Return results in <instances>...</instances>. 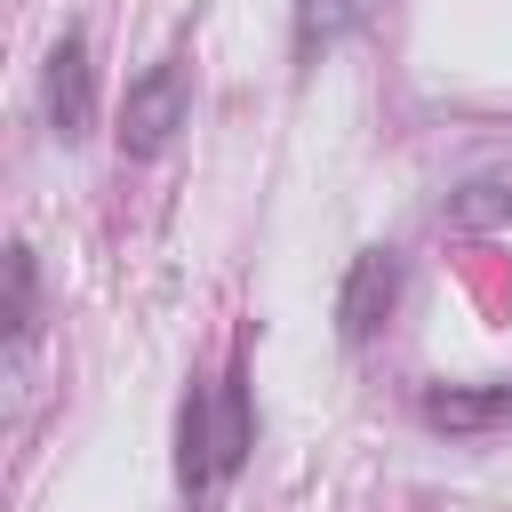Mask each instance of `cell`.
Instances as JSON below:
<instances>
[{"mask_svg":"<svg viewBox=\"0 0 512 512\" xmlns=\"http://www.w3.org/2000/svg\"><path fill=\"white\" fill-rule=\"evenodd\" d=\"M400 304V256L392 248H360L344 264V288H336V336L344 344H368Z\"/></svg>","mask_w":512,"mask_h":512,"instance_id":"4","label":"cell"},{"mask_svg":"<svg viewBox=\"0 0 512 512\" xmlns=\"http://www.w3.org/2000/svg\"><path fill=\"white\" fill-rule=\"evenodd\" d=\"M184 120H192V64L184 56L144 64L128 80V104H120V160H160Z\"/></svg>","mask_w":512,"mask_h":512,"instance_id":"2","label":"cell"},{"mask_svg":"<svg viewBox=\"0 0 512 512\" xmlns=\"http://www.w3.org/2000/svg\"><path fill=\"white\" fill-rule=\"evenodd\" d=\"M40 328V264L24 240H8V344H32Z\"/></svg>","mask_w":512,"mask_h":512,"instance_id":"6","label":"cell"},{"mask_svg":"<svg viewBox=\"0 0 512 512\" xmlns=\"http://www.w3.org/2000/svg\"><path fill=\"white\" fill-rule=\"evenodd\" d=\"M248 448H256V400H248V352H232V368L208 384L192 376L184 400H176V488L184 504H216L240 472H248Z\"/></svg>","mask_w":512,"mask_h":512,"instance_id":"1","label":"cell"},{"mask_svg":"<svg viewBox=\"0 0 512 512\" xmlns=\"http://www.w3.org/2000/svg\"><path fill=\"white\" fill-rule=\"evenodd\" d=\"M40 112L56 144H80L96 128V64H88V32H64L40 64Z\"/></svg>","mask_w":512,"mask_h":512,"instance_id":"3","label":"cell"},{"mask_svg":"<svg viewBox=\"0 0 512 512\" xmlns=\"http://www.w3.org/2000/svg\"><path fill=\"white\" fill-rule=\"evenodd\" d=\"M352 24H360V0H296V72L320 64Z\"/></svg>","mask_w":512,"mask_h":512,"instance_id":"5","label":"cell"},{"mask_svg":"<svg viewBox=\"0 0 512 512\" xmlns=\"http://www.w3.org/2000/svg\"><path fill=\"white\" fill-rule=\"evenodd\" d=\"M504 216H512V184H504V176H472V184L448 192V224L488 232V224H504Z\"/></svg>","mask_w":512,"mask_h":512,"instance_id":"7","label":"cell"}]
</instances>
